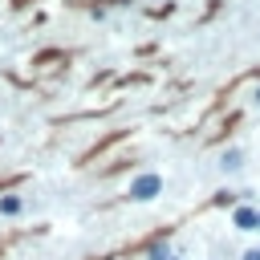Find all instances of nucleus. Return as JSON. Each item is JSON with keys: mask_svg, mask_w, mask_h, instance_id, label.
Masks as SVG:
<instances>
[{"mask_svg": "<svg viewBox=\"0 0 260 260\" xmlns=\"http://www.w3.org/2000/svg\"><path fill=\"white\" fill-rule=\"evenodd\" d=\"M162 191V179L154 175V171H146V175H138L134 183H130V199H138V203H146V199H154Z\"/></svg>", "mask_w": 260, "mask_h": 260, "instance_id": "obj_1", "label": "nucleus"}, {"mask_svg": "<svg viewBox=\"0 0 260 260\" xmlns=\"http://www.w3.org/2000/svg\"><path fill=\"white\" fill-rule=\"evenodd\" d=\"M232 223L244 228V232H260V211L256 207H236L232 211Z\"/></svg>", "mask_w": 260, "mask_h": 260, "instance_id": "obj_2", "label": "nucleus"}, {"mask_svg": "<svg viewBox=\"0 0 260 260\" xmlns=\"http://www.w3.org/2000/svg\"><path fill=\"white\" fill-rule=\"evenodd\" d=\"M219 167H223L228 175H236V171L244 167V150H236V146H232V150H223V158H219Z\"/></svg>", "mask_w": 260, "mask_h": 260, "instance_id": "obj_3", "label": "nucleus"}, {"mask_svg": "<svg viewBox=\"0 0 260 260\" xmlns=\"http://www.w3.org/2000/svg\"><path fill=\"white\" fill-rule=\"evenodd\" d=\"M146 260H175V252L158 240V244H150V248H146Z\"/></svg>", "mask_w": 260, "mask_h": 260, "instance_id": "obj_4", "label": "nucleus"}, {"mask_svg": "<svg viewBox=\"0 0 260 260\" xmlns=\"http://www.w3.org/2000/svg\"><path fill=\"white\" fill-rule=\"evenodd\" d=\"M20 207H24L20 195H4V199H0V211H4V215H20Z\"/></svg>", "mask_w": 260, "mask_h": 260, "instance_id": "obj_5", "label": "nucleus"}, {"mask_svg": "<svg viewBox=\"0 0 260 260\" xmlns=\"http://www.w3.org/2000/svg\"><path fill=\"white\" fill-rule=\"evenodd\" d=\"M244 260H260V248H252V252H244Z\"/></svg>", "mask_w": 260, "mask_h": 260, "instance_id": "obj_6", "label": "nucleus"}, {"mask_svg": "<svg viewBox=\"0 0 260 260\" xmlns=\"http://www.w3.org/2000/svg\"><path fill=\"white\" fill-rule=\"evenodd\" d=\"M256 102H260V89H256Z\"/></svg>", "mask_w": 260, "mask_h": 260, "instance_id": "obj_7", "label": "nucleus"}, {"mask_svg": "<svg viewBox=\"0 0 260 260\" xmlns=\"http://www.w3.org/2000/svg\"><path fill=\"white\" fill-rule=\"evenodd\" d=\"M175 260H179V256H175Z\"/></svg>", "mask_w": 260, "mask_h": 260, "instance_id": "obj_8", "label": "nucleus"}]
</instances>
